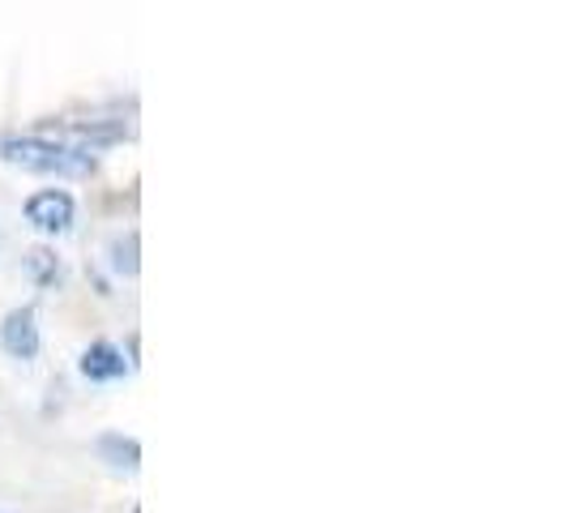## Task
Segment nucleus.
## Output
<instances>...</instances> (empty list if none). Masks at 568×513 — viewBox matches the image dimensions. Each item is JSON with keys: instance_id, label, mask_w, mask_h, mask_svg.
<instances>
[{"instance_id": "f03ea898", "label": "nucleus", "mask_w": 568, "mask_h": 513, "mask_svg": "<svg viewBox=\"0 0 568 513\" xmlns=\"http://www.w3.org/2000/svg\"><path fill=\"white\" fill-rule=\"evenodd\" d=\"M27 219L48 235H61L73 227V197L64 189H43L27 201Z\"/></svg>"}, {"instance_id": "7ed1b4c3", "label": "nucleus", "mask_w": 568, "mask_h": 513, "mask_svg": "<svg viewBox=\"0 0 568 513\" xmlns=\"http://www.w3.org/2000/svg\"><path fill=\"white\" fill-rule=\"evenodd\" d=\"M0 343L13 359H34L39 355V325H34V308H18L4 317Z\"/></svg>"}, {"instance_id": "f257e3e1", "label": "nucleus", "mask_w": 568, "mask_h": 513, "mask_svg": "<svg viewBox=\"0 0 568 513\" xmlns=\"http://www.w3.org/2000/svg\"><path fill=\"white\" fill-rule=\"evenodd\" d=\"M0 159L18 163L27 171H43V176H91L95 171L91 150L64 146L52 137H9V142H0Z\"/></svg>"}, {"instance_id": "39448f33", "label": "nucleus", "mask_w": 568, "mask_h": 513, "mask_svg": "<svg viewBox=\"0 0 568 513\" xmlns=\"http://www.w3.org/2000/svg\"><path fill=\"white\" fill-rule=\"evenodd\" d=\"M27 265H31L34 283H43V287L61 283V261H56V253H48V249H34V253L27 256Z\"/></svg>"}, {"instance_id": "423d86ee", "label": "nucleus", "mask_w": 568, "mask_h": 513, "mask_svg": "<svg viewBox=\"0 0 568 513\" xmlns=\"http://www.w3.org/2000/svg\"><path fill=\"white\" fill-rule=\"evenodd\" d=\"M103 453H116V458H120V462H116V467H128V471H133V467H137V446H133V441H125V437H103Z\"/></svg>"}, {"instance_id": "20e7f679", "label": "nucleus", "mask_w": 568, "mask_h": 513, "mask_svg": "<svg viewBox=\"0 0 568 513\" xmlns=\"http://www.w3.org/2000/svg\"><path fill=\"white\" fill-rule=\"evenodd\" d=\"M128 368V355L116 347V343H95L91 352L82 355V377L86 381H120Z\"/></svg>"}]
</instances>
